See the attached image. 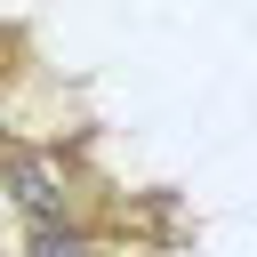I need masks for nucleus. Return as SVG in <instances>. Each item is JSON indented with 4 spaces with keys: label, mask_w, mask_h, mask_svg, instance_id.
Masks as SVG:
<instances>
[{
    "label": "nucleus",
    "mask_w": 257,
    "mask_h": 257,
    "mask_svg": "<svg viewBox=\"0 0 257 257\" xmlns=\"http://www.w3.org/2000/svg\"><path fill=\"white\" fill-rule=\"evenodd\" d=\"M0 169H8V193H16V209H24L32 225H64L72 185H64V169H56L48 153H8Z\"/></svg>",
    "instance_id": "nucleus-1"
},
{
    "label": "nucleus",
    "mask_w": 257,
    "mask_h": 257,
    "mask_svg": "<svg viewBox=\"0 0 257 257\" xmlns=\"http://www.w3.org/2000/svg\"><path fill=\"white\" fill-rule=\"evenodd\" d=\"M32 257H96L80 233H64V225H32Z\"/></svg>",
    "instance_id": "nucleus-2"
}]
</instances>
